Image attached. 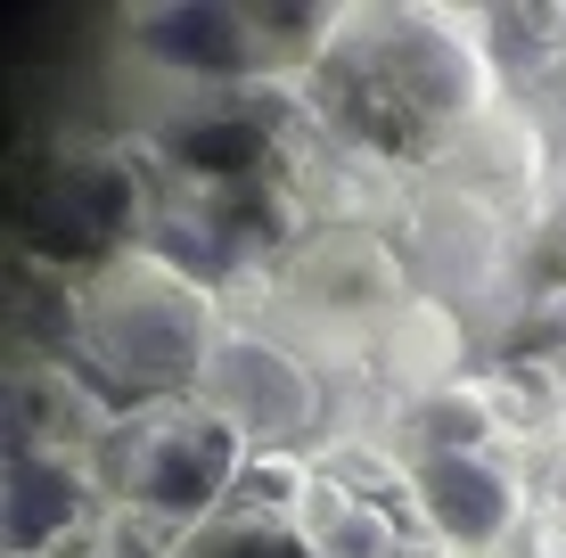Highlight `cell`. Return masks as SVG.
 Here are the masks:
<instances>
[{
  "mask_svg": "<svg viewBox=\"0 0 566 558\" xmlns=\"http://www.w3.org/2000/svg\"><path fill=\"white\" fill-rule=\"evenodd\" d=\"M411 502L427 517L452 558H476V550H501L525 517V493L517 476L501 468L493 452H436V460H411Z\"/></svg>",
  "mask_w": 566,
  "mask_h": 558,
  "instance_id": "cell-5",
  "label": "cell"
},
{
  "mask_svg": "<svg viewBox=\"0 0 566 558\" xmlns=\"http://www.w3.org/2000/svg\"><path fill=\"white\" fill-rule=\"evenodd\" d=\"M230 337L222 296L165 246H124L83 280V313H74V354L91 361V378L140 402L198 394L213 345Z\"/></svg>",
  "mask_w": 566,
  "mask_h": 558,
  "instance_id": "cell-1",
  "label": "cell"
},
{
  "mask_svg": "<svg viewBox=\"0 0 566 558\" xmlns=\"http://www.w3.org/2000/svg\"><path fill=\"white\" fill-rule=\"evenodd\" d=\"M132 66L156 74L172 99H247L255 83H280L263 42V0H165V9H124Z\"/></svg>",
  "mask_w": 566,
  "mask_h": 558,
  "instance_id": "cell-3",
  "label": "cell"
},
{
  "mask_svg": "<svg viewBox=\"0 0 566 558\" xmlns=\"http://www.w3.org/2000/svg\"><path fill=\"white\" fill-rule=\"evenodd\" d=\"M99 476L83 468V452H33L17 444L0 460V517H9V550L17 558H42L50 543H66L74 526H91L99 509Z\"/></svg>",
  "mask_w": 566,
  "mask_h": 558,
  "instance_id": "cell-6",
  "label": "cell"
},
{
  "mask_svg": "<svg viewBox=\"0 0 566 558\" xmlns=\"http://www.w3.org/2000/svg\"><path fill=\"white\" fill-rule=\"evenodd\" d=\"M189 402H206L222 428H239L247 452H287L321 428V378L296 361L287 337H263V329H230L213 345Z\"/></svg>",
  "mask_w": 566,
  "mask_h": 558,
  "instance_id": "cell-4",
  "label": "cell"
},
{
  "mask_svg": "<svg viewBox=\"0 0 566 558\" xmlns=\"http://www.w3.org/2000/svg\"><path fill=\"white\" fill-rule=\"evenodd\" d=\"M172 558H321L304 543L296 517H255V509H222L206 517L198 534H181V550Z\"/></svg>",
  "mask_w": 566,
  "mask_h": 558,
  "instance_id": "cell-8",
  "label": "cell"
},
{
  "mask_svg": "<svg viewBox=\"0 0 566 558\" xmlns=\"http://www.w3.org/2000/svg\"><path fill=\"white\" fill-rule=\"evenodd\" d=\"M402 435H411V460L436 452H484L501 435V411L476 378H443V387H411L402 402Z\"/></svg>",
  "mask_w": 566,
  "mask_h": 558,
  "instance_id": "cell-7",
  "label": "cell"
},
{
  "mask_svg": "<svg viewBox=\"0 0 566 558\" xmlns=\"http://www.w3.org/2000/svg\"><path fill=\"white\" fill-rule=\"evenodd\" d=\"M542 558H566V543H551V550H542Z\"/></svg>",
  "mask_w": 566,
  "mask_h": 558,
  "instance_id": "cell-9",
  "label": "cell"
},
{
  "mask_svg": "<svg viewBox=\"0 0 566 558\" xmlns=\"http://www.w3.org/2000/svg\"><path fill=\"white\" fill-rule=\"evenodd\" d=\"M247 435L222 428L206 402H140L124 411V428L99 444V485L124 509L156 517L172 534H198L206 517H222L247 485Z\"/></svg>",
  "mask_w": 566,
  "mask_h": 558,
  "instance_id": "cell-2",
  "label": "cell"
}]
</instances>
